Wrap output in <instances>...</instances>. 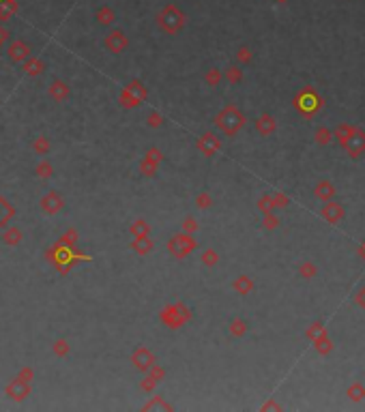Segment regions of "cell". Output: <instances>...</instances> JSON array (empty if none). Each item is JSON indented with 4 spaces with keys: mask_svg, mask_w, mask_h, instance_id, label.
Listing matches in <instances>:
<instances>
[{
    "mask_svg": "<svg viewBox=\"0 0 365 412\" xmlns=\"http://www.w3.org/2000/svg\"><path fill=\"white\" fill-rule=\"evenodd\" d=\"M138 354H140V357H142V358H140V361H138V358H133V361H135V367H140V369H146V367H148V365H150V361H153V358H150V354L146 352L144 348H142V350H140Z\"/></svg>",
    "mask_w": 365,
    "mask_h": 412,
    "instance_id": "obj_4",
    "label": "cell"
},
{
    "mask_svg": "<svg viewBox=\"0 0 365 412\" xmlns=\"http://www.w3.org/2000/svg\"><path fill=\"white\" fill-rule=\"evenodd\" d=\"M50 95H56L58 99H65L69 95V88H65V84H60V82H56L54 86H50Z\"/></svg>",
    "mask_w": 365,
    "mask_h": 412,
    "instance_id": "obj_3",
    "label": "cell"
},
{
    "mask_svg": "<svg viewBox=\"0 0 365 412\" xmlns=\"http://www.w3.org/2000/svg\"><path fill=\"white\" fill-rule=\"evenodd\" d=\"M50 206H56V211H58V208L62 206L60 197L56 196V194H50V196H48V197H45V200H43V208H45V211H48V213H50Z\"/></svg>",
    "mask_w": 365,
    "mask_h": 412,
    "instance_id": "obj_2",
    "label": "cell"
},
{
    "mask_svg": "<svg viewBox=\"0 0 365 412\" xmlns=\"http://www.w3.org/2000/svg\"><path fill=\"white\" fill-rule=\"evenodd\" d=\"M9 54H11V58H13V60H24V58H26V54H28V50H26V45H24V43H15V45H11Z\"/></svg>",
    "mask_w": 365,
    "mask_h": 412,
    "instance_id": "obj_1",
    "label": "cell"
}]
</instances>
